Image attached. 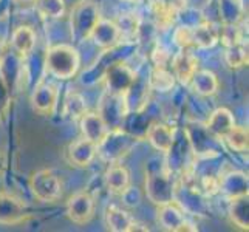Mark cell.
Here are the masks:
<instances>
[{
  "label": "cell",
  "mask_w": 249,
  "mask_h": 232,
  "mask_svg": "<svg viewBox=\"0 0 249 232\" xmlns=\"http://www.w3.org/2000/svg\"><path fill=\"white\" fill-rule=\"evenodd\" d=\"M145 194L147 198L158 206L172 203L174 201V183L172 178L164 174V172H155V174H149L145 178Z\"/></svg>",
  "instance_id": "5"
},
{
  "label": "cell",
  "mask_w": 249,
  "mask_h": 232,
  "mask_svg": "<svg viewBox=\"0 0 249 232\" xmlns=\"http://www.w3.org/2000/svg\"><path fill=\"white\" fill-rule=\"evenodd\" d=\"M133 138L123 130H108L107 136L98 144V152L102 158L113 162L123 158L130 150Z\"/></svg>",
  "instance_id": "4"
},
{
  "label": "cell",
  "mask_w": 249,
  "mask_h": 232,
  "mask_svg": "<svg viewBox=\"0 0 249 232\" xmlns=\"http://www.w3.org/2000/svg\"><path fill=\"white\" fill-rule=\"evenodd\" d=\"M234 125H235L234 115L231 113V110L221 107V108H217L209 116L208 123H206V130L218 140H225V136L229 133V130Z\"/></svg>",
  "instance_id": "14"
},
{
  "label": "cell",
  "mask_w": 249,
  "mask_h": 232,
  "mask_svg": "<svg viewBox=\"0 0 249 232\" xmlns=\"http://www.w3.org/2000/svg\"><path fill=\"white\" fill-rule=\"evenodd\" d=\"M133 221L130 214L116 206H108L106 211V225L111 232H130Z\"/></svg>",
  "instance_id": "19"
},
{
  "label": "cell",
  "mask_w": 249,
  "mask_h": 232,
  "mask_svg": "<svg viewBox=\"0 0 249 232\" xmlns=\"http://www.w3.org/2000/svg\"><path fill=\"white\" fill-rule=\"evenodd\" d=\"M59 91L57 87L48 82H40L36 85L31 94L33 108L40 115H53V111L57 106Z\"/></svg>",
  "instance_id": "9"
},
{
  "label": "cell",
  "mask_w": 249,
  "mask_h": 232,
  "mask_svg": "<svg viewBox=\"0 0 249 232\" xmlns=\"http://www.w3.org/2000/svg\"><path fill=\"white\" fill-rule=\"evenodd\" d=\"M201 184H203L204 192L209 194V195H213V194L220 192V181H218L217 178H213V177H206V178H203Z\"/></svg>",
  "instance_id": "33"
},
{
  "label": "cell",
  "mask_w": 249,
  "mask_h": 232,
  "mask_svg": "<svg viewBox=\"0 0 249 232\" xmlns=\"http://www.w3.org/2000/svg\"><path fill=\"white\" fill-rule=\"evenodd\" d=\"M174 40L179 48H191L194 47V37H192V28L189 27H179L174 33Z\"/></svg>",
  "instance_id": "32"
},
{
  "label": "cell",
  "mask_w": 249,
  "mask_h": 232,
  "mask_svg": "<svg viewBox=\"0 0 249 232\" xmlns=\"http://www.w3.org/2000/svg\"><path fill=\"white\" fill-rule=\"evenodd\" d=\"M85 111H87V104H85L82 94L76 91L67 93V96L64 99V108H62L64 116L68 119H81V116Z\"/></svg>",
  "instance_id": "26"
},
{
  "label": "cell",
  "mask_w": 249,
  "mask_h": 232,
  "mask_svg": "<svg viewBox=\"0 0 249 232\" xmlns=\"http://www.w3.org/2000/svg\"><path fill=\"white\" fill-rule=\"evenodd\" d=\"M96 152H98V145L85 138H79V140L73 141L70 145H68V150H67L68 160L78 167L90 166L94 157H96Z\"/></svg>",
  "instance_id": "13"
},
{
  "label": "cell",
  "mask_w": 249,
  "mask_h": 232,
  "mask_svg": "<svg viewBox=\"0 0 249 232\" xmlns=\"http://www.w3.org/2000/svg\"><path fill=\"white\" fill-rule=\"evenodd\" d=\"M81 67V57L78 50L71 45H54L47 51L45 68L47 71L57 79H70L78 73Z\"/></svg>",
  "instance_id": "1"
},
{
  "label": "cell",
  "mask_w": 249,
  "mask_h": 232,
  "mask_svg": "<svg viewBox=\"0 0 249 232\" xmlns=\"http://www.w3.org/2000/svg\"><path fill=\"white\" fill-rule=\"evenodd\" d=\"M30 189L36 200L42 203H53L62 194V186L57 175L48 169L34 172L30 178Z\"/></svg>",
  "instance_id": "3"
},
{
  "label": "cell",
  "mask_w": 249,
  "mask_h": 232,
  "mask_svg": "<svg viewBox=\"0 0 249 232\" xmlns=\"http://www.w3.org/2000/svg\"><path fill=\"white\" fill-rule=\"evenodd\" d=\"M3 56H5V48H3V44H2V40H0V62L3 61Z\"/></svg>",
  "instance_id": "36"
},
{
  "label": "cell",
  "mask_w": 249,
  "mask_h": 232,
  "mask_svg": "<svg viewBox=\"0 0 249 232\" xmlns=\"http://www.w3.org/2000/svg\"><path fill=\"white\" fill-rule=\"evenodd\" d=\"M170 59L167 50L162 47H157V50L153 51V61H155V67H166L167 61Z\"/></svg>",
  "instance_id": "34"
},
{
  "label": "cell",
  "mask_w": 249,
  "mask_h": 232,
  "mask_svg": "<svg viewBox=\"0 0 249 232\" xmlns=\"http://www.w3.org/2000/svg\"><path fill=\"white\" fill-rule=\"evenodd\" d=\"M220 39L223 42V45L229 47V45L242 42V33H240L237 25L229 23V25H225L223 28H220Z\"/></svg>",
  "instance_id": "31"
},
{
  "label": "cell",
  "mask_w": 249,
  "mask_h": 232,
  "mask_svg": "<svg viewBox=\"0 0 249 232\" xmlns=\"http://www.w3.org/2000/svg\"><path fill=\"white\" fill-rule=\"evenodd\" d=\"M106 186L110 192L113 194H123L125 189L130 186V174L128 170L121 164L110 166L106 172Z\"/></svg>",
  "instance_id": "20"
},
{
  "label": "cell",
  "mask_w": 249,
  "mask_h": 232,
  "mask_svg": "<svg viewBox=\"0 0 249 232\" xmlns=\"http://www.w3.org/2000/svg\"><path fill=\"white\" fill-rule=\"evenodd\" d=\"M191 84L196 94L200 96H212L218 91V79L211 70H196L192 76Z\"/></svg>",
  "instance_id": "21"
},
{
  "label": "cell",
  "mask_w": 249,
  "mask_h": 232,
  "mask_svg": "<svg viewBox=\"0 0 249 232\" xmlns=\"http://www.w3.org/2000/svg\"><path fill=\"white\" fill-rule=\"evenodd\" d=\"M119 28V34H121V42L124 39H132L135 37L140 31V19L135 14H123L119 17V20L115 22Z\"/></svg>",
  "instance_id": "30"
},
{
  "label": "cell",
  "mask_w": 249,
  "mask_h": 232,
  "mask_svg": "<svg viewBox=\"0 0 249 232\" xmlns=\"http://www.w3.org/2000/svg\"><path fill=\"white\" fill-rule=\"evenodd\" d=\"M158 223L162 229L181 232V231H196V226L189 223L184 217V212L172 201L161 204L158 209Z\"/></svg>",
  "instance_id": "7"
},
{
  "label": "cell",
  "mask_w": 249,
  "mask_h": 232,
  "mask_svg": "<svg viewBox=\"0 0 249 232\" xmlns=\"http://www.w3.org/2000/svg\"><path fill=\"white\" fill-rule=\"evenodd\" d=\"M225 140L228 145L235 152H245L248 150V144H249V133L246 127H240L234 125L229 130V133L225 136Z\"/></svg>",
  "instance_id": "29"
},
{
  "label": "cell",
  "mask_w": 249,
  "mask_h": 232,
  "mask_svg": "<svg viewBox=\"0 0 249 232\" xmlns=\"http://www.w3.org/2000/svg\"><path fill=\"white\" fill-rule=\"evenodd\" d=\"M135 82V73L124 64H113L106 73L107 91L113 94H128Z\"/></svg>",
  "instance_id": "8"
},
{
  "label": "cell",
  "mask_w": 249,
  "mask_h": 232,
  "mask_svg": "<svg viewBox=\"0 0 249 232\" xmlns=\"http://www.w3.org/2000/svg\"><path fill=\"white\" fill-rule=\"evenodd\" d=\"M11 47L19 56H28L36 47V33L30 27H17L11 36Z\"/></svg>",
  "instance_id": "17"
},
{
  "label": "cell",
  "mask_w": 249,
  "mask_h": 232,
  "mask_svg": "<svg viewBox=\"0 0 249 232\" xmlns=\"http://www.w3.org/2000/svg\"><path fill=\"white\" fill-rule=\"evenodd\" d=\"M150 87L157 91H169L175 85V76L166 67H155L150 73Z\"/></svg>",
  "instance_id": "27"
},
{
  "label": "cell",
  "mask_w": 249,
  "mask_h": 232,
  "mask_svg": "<svg viewBox=\"0 0 249 232\" xmlns=\"http://www.w3.org/2000/svg\"><path fill=\"white\" fill-rule=\"evenodd\" d=\"M8 98V87H6V82H5V77L0 73V104H3Z\"/></svg>",
  "instance_id": "35"
},
{
  "label": "cell",
  "mask_w": 249,
  "mask_h": 232,
  "mask_svg": "<svg viewBox=\"0 0 249 232\" xmlns=\"http://www.w3.org/2000/svg\"><path fill=\"white\" fill-rule=\"evenodd\" d=\"M90 37L93 39V42L101 48H113L116 47L119 42H121V34H119V28L115 22L111 20H104L101 19L96 27L93 28Z\"/></svg>",
  "instance_id": "12"
},
{
  "label": "cell",
  "mask_w": 249,
  "mask_h": 232,
  "mask_svg": "<svg viewBox=\"0 0 249 232\" xmlns=\"http://www.w3.org/2000/svg\"><path fill=\"white\" fill-rule=\"evenodd\" d=\"M192 37H194V47L208 50L215 47V44L220 40V28H217L211 22H206L192 28Z\"/></svg>",
  "instance_id": "18"
},
{
  "label": "cell",
  "mask_w": 249,
  "mask_h": 232,
  "mask_svg": "<svg viewBox=\"0 0 249 232\" xmlns=\"http://www.w3.org/2000/svg\"><path fill=\"white\" fill-rule=\"evenodd\" d=\"M218 181L220 191L225 192L229 198L248 194V178L243 174H240V172H231V174L220 178Z\"/></svg>",
  "instance_id": "23"
},
{
  "label": "cell",
  "mask_w": 249,
  "mask_h": 232,
  "mask_svg": "<svg viewBox=\"0 0 249 232\" xmlns=\"http://www.w3.org/2000/svg\"><path fill=\"white\" fill-rule=\"evenodd\" d=\"M94 215V198L90 192L81 191L67 201V217L76 225H87Z\"/></svg>",
  "instance_id": "6"
},
{
  "label": "cell",
  "mask_w": 249,
  "mask_h": 232,
  "mask_svg": "<svg viewBox=\"0 0 249 232\" xmlns=\"http://www.w3.org/2000/svg\"><path fill=\"white\" fill-rule=\"evenodd\" d=\"M108 124L106 119L101 116V113H85L81 116V132L82 138L91 141L93 144H99L102 140L106 138L108 133Z\"/></svg>",
  "instance_id": "11"
},
{
  "label": "cell",
  "mask_w": 249,
  "mask_h": 232,
  "mask_svg": "<svg viewBox=\"0 0 249 232\" xmlns=\"http://www.w3.org/2000/svg\"><path fill=\"white\" fill-rule=\"evenodd\" d=\"M121 2H130L132 3V2H136V0H121Z\"/></svg>",
  "instance_id": "38"
},
{
  "label": "cell",
  "mask_w": 249,
  "mask_h": 232,
  "mask_svg": "<svg viewBox=\"0 0 249 232\" xmlns=\"http://www.w3.org/2000/svg\"><path fill=\"white\" fill-rule=\"evenodd\" d=\"M175 133L174 128L166 124H153L147 130V141L155 150L167 153L174 145Z\"/></svg>",
  "instance_id": "16"
},
{
  "label": "cell",
  "mask_w": 249,
  "mask_h": 232,
  "mask_svg": "<svg viewBox=\"0 0 249 232\" xmlns=\"http://www.w3.org/2000/svg\"><path fill=\"white\" fill-rule=\"evenodd\" d=\"M101 20L99 6L90 0H81L71 8L70 31L74 42H82L90 37L93 28Z\"/></svg>",
  "instance_id": "2"
},
{
  "label": "cell",
  "mask_w": 249,
  "mask_h": 232,
  "mask_svg": "<svg viewBox=\"0 0 249 232\" xmlns=\"http://www.w3.org/2000/svg\"><path fill=\"white\" fill-rule=\"evenodd\" d=\"M152 13L153 17H155L157 25L161 30H166L169 28L172 23L175 20V16H177V10L175 6L172 3H167L164 0H155L152 3Z\"/></svg>",
  "instance_id": "24"
},
{
  "label": "cell",
  "mask_w": 249,
  "mask_h": 232,
  "mask_svg": "<svg viewBox=\"0 0 249 232\" xmlns=\"http://www.w3.org/2000/svg\"><path fill=\"white\" fill-rule=\"evenodd\" d=\"M248 212H249L248 194L234 196V198H229V217H231V220H232V223H235L240 229L248 231V228H249Z\"/></svg>",
  "instance_id": "22"
},
{
  "label": "cell",
  "mask_w": 249,
  "mask_h": 232,
  "mask_svg": "<svg viewBox=\"0 0 249 232\" xmlns=\"http://www.w3.org/2000/svg\"><path fill=\"white\" fill-rule=\"evenodd\" d=\"M225 61L231 68H240L248 64V48L243 42L226 47Z\"/></svg>",
  "instance_id": "28"
},
{
  "label": "cell",
  "mask_w": 249,
  "mask_h": 232,
  "mask_svg": "<svg viewBox=\"0 0 249 232\" xmlns=\"http://www.w3.org/2000/svg\"><path fill=\"white\" fill-rule=\"evenodd\" d=\"M5 167V158H3V153L0 152V170Z\"/></svg>",
  "instance_id": "37"
},
{
  "label": "cell",
  "mask_w": 249,
  "mask_h": 232,
  "mask_svg": "<svg viewBox=\"0 0 249 232\" xmlns=\"http://www.w3.org/2000/svg\"><path fill=\"white\" fill-rule=\"evenodd\" d=\"M25 204L14 198L13 195L0 194V223L2 225H14L25 220Z\"/></svg>",
  "instance_id": "15"
},
{
  "label": "cell",
  "mask_w": 249,
  "mask_h": 232,
  "mask_svg": "<svg viewBox=\"0 0 249 232\" xmlns=\"http://www.w3.org/2000/svg\"><path fill=\"white\" fill-rule=\"evenodd\" d=\"M33 6L44 19H61L65 14V0H33Z\"/></svg>",
  "instance_id": "25"
},
{
  "label": "cell",
  "mask_w": 249,
  "mask_h": 232,
  "mask_svg": "<svg viewBox=\"0 0 249 232\" xmlns=\"http://www.w3.org/2000/svg\"><path fill=\"white\" fill-rule=\"evenodd\" d=\"M172 70H174V76L181 84H191L192 76L198 70V57L194 54L191 48H179L172 59Z\"/></svg>",
  "instance_id": "10"
}]
</instances>
